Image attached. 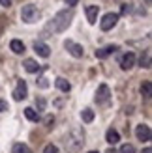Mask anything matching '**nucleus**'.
Returning <instances> with one entry per match:
<instances>
[{
    "instance_id": "1",
    "label": "nucleus",
    "mask_w": 152,
    "mask_h": 153,
    "mask_svg": "<svg viewBox=\"0 0 152 153\" xmlns=\"http://www.w3.org/2000/svg\"><path fill=\"white\" fill-rule=\"evenodd\" d=\"M71 19H73V13H71V11H68V10L58 11V13L55 15V19H53L49 25H47L45 32H53V34H56V32H64V30L70 26Z\"/></svg>"
},
{
    "instance_id": "2",
    "label": "nucleus",
    "mask_w": 152,
    "mask_h": 153,
    "mask_svg": "<svg viewBox=\"0 0 152 153\" xmlns=\"http://www.w3.org/2000/svg\"><path fill=\"white\" fill-rule=\"evenodd\" d=\"M83 144H85V133L81 129H73L70 133V136L66 138V149L71 151V153H77Z\"/></svg>"
},
{
    "instance_id": "3",
    "label": "nucleus",
    "mask_w": 152,
    "mask_h": 153,
    "mask_svg": "<svg viewBox=\"0 0 152 153\" xmlns=\"http://www.w3.org/2000/svg\"><path fill=\"white\" fill-rule=\"evenodd\" d=\"M21 19L25 22H28V25H32V22H36L40 19V11H38L36 6L26 4V6H23V10H21Z\"/></svg>"
},
{
    "instance_id": "4",
    "label": "nucleus",
    "mask_w": 152,
    "mask_h": 153,
    "mask_svg": "<svg viewBox=\"0 0 152 153\" xmlns=\"http://www.w3.org/2000/svg\"><path fill=\"white\" fill-rule=\"evenodd\" d=\"M117 22H118V13H105L102 17V21H100V28L103 32H107V30H111Z\"/></svg>"
},
{
    "instance_id": "5",
    "label": "nucleus",
    "mask_w": 152,
    "mask_h": 153,
    "mask_svg": "<svg viewBox=\"0 0 152 153\" xmlns=\"http://www.w3.org/2000/svg\"><path fill=\"white\" fill-rule=\"evenodd\" d=\"M26 95H28L26 82L25 80H17V88L13 90V99L15 101H23V99H26Z\"/></svg>"
},
{
    "instance_id": "6",
    "label": "nucleus",
    "mask_w": 152,
    "mask_h": 153,
    "mask_svg": "<svg viewBox=\"0 0 152 153\" xmlns=\"http://www.w3.org/2000/svg\"><path fill=\"white\" fill-rule=\"evenodd\" d=\"M64 47L70 51V54L73 56V58H81L83 54H85V49H83V45H79V43H73V41H66L64 43Z\"/></svg>"
},
{
    "instance_id": "7",
    "label": "nucleus",
    "mask_w": 152,
    "mask_h": 153,
    "mask_svg": "<svg viewBox=\"0 0 152 153\" xmlns=\"http://www.w3.org/2000/svg\"><path fill=\"white\" fill-rule=\"evenodd\" d=\"M109 95H111L109 86H107V84H100V86H98V91H96V101L98 103H107Z\"/></svg>"
},
{
    "instance_id": "8",
    "label": "nucleus",
    "mask_w": 152,
    "mask_h": 153,
    "mask_svg": "<svg viewBox=\"0 0 152 153\" xmlns=\"http://www.w3.org/2000/svg\"><path fill=\"white\" fill-rule=\"evenodd\" d=\"M133 65H135V54L133 52H126V54L120 58V67H122L124 71H128V69H132Z\"/></svg>"
},
{
    "instance_id": "9",
    "label": "nucleus",
    "mask_w": 152,
    "mask_h": 153,
    "mask_svg": "<svg viewBox=\"0 0 152 153\" xmlns=\"http://www.w3.org/2000/svg\"><path fill=\"white\" fill-rule=\"evenodd\" d=\"M135 134H137V138H139L141 142H148V140H150V127L141 123V125L135 127Z\"/></svg>"
},
{
    "instance_id": "10",
    "label": "nucleus",
    "mask_w": 152,
    "mask_h": 153,
    "mask_svg": "<svg viewBox=\"0 0 152 153\" xmlns=\"http://www.w3.org/2000/svg\"><path fill=\"white\" fill-rule=\"evenodd\" d=\"M117 51H118V45H107V47H102V49L96 51V58L103 60V58H107L109 54H113V52H117Z\"/></svg>"
},
{
    "instance_id": "11",
    "label": "nucleus",
    "mask_w": 152,
    "mask_h": 153,
    "mask_svg": "<svg viewBox=\"0 0 152 153\" xmlns=\"http://www.w3.org/2000/svg\"><path fill=\"white\" fill-rule=\"evenodd\" d=\"M87 19L90 25H96V21H98V11H100V6H87Z\"/></svg>"
},
{
    "instance_id": "12",
    "label": "nucleus",
    "mask_w": 152,
    "mask_h": 153,
    "mask_svg": "<svg viewBox=\"0 0 152 153\" xmlns=\"http://www.w3.org/2000/svg\"><path fill=\"white\" fill-rule=\"evenodd\" d=\"M34 51L38 52V56H41V58H47L51 54V49L45 43H34Z\"/></svg>"
},
{
    "instance_id": "13",
    "label": "nucleus",
    "mask_w": 152,
    "mask_h": 153,
    "mask_svg": "<svg viewBox=\"0 0 152 153\" xmlns=\"http://www.w3.org/2000/svg\"><path fill=\"white\" fill-rule=\"evenodd\" d=\"M10 49L15 52V54H23V52H25V43H23L21 39H13L10 43Z\"/></svg>"
},
{
    "instance_id": "14",
    "label": "nucleus",
    "mask_w": 152,
    "mask_h": 153,
    "mask_svg": "<svg viewBox=\"0 0 152 153\" xmlns=\"http://www.w3.org/2000/svg\"><path fill=\"white\" fill-rule=\"evenodd\" d=\"M23 65H25V69H26L28 73H38V69H40V65H38V62H36V60H32V58H26Z\"/></svg>"
},
{
    "instance_id": "15",
    "label": "nucleus",
    "mask_w": 152,
    "mask_h": 153,
    "mask_svg": "<svg viewBox=\"0 0 152 153\" xmlns=\"http://www.w3.org/2000/svg\"><path fill=\"white\" fill-rule=\"evenodd\" d=\"M105 140H107L109 144H118V140H120L118 131H115V129H109V131L105 133Z\"/></svg>"
},
{
    "instance_id": "16",
    "label": "nucleus",
    "mask_w": 152,
    "mask_h": 153,
    "mask_svg": "<svg viewBox=\"0 0 152 153\" xmlns=\"http://www.w3.org/2000/svg\"><path fill=\"white\" fill-rule=\"evenodd\" d=\"M56 88H58L60 91H70V90H71V84L68 82L66 79H56Z\"/></svg>"
},
{
    "instance_id": "17",
    "label": "nucleus",
    "mask_w": 152,
    "mask_h": 153,
    "mask_svg": "<svg viewBox=\"0 0 152 153\" xmlns=\"http://www.w3.org/2000/svg\"><path fill=\"white\" fill-rule=\"evenodd\" d=\"M141 94L145 95L147 99H150V95H152V84H150V80H145V82H143V86H141Z\"/></svg>"
},
{
    "instance_id": "18",
    "label": "nucleus",
    "mask_w": 152,
    "mask_h": 153,
    "mask_svg": "<svg viewBox=\"0 0 152 153\" xmlns=\"http://www.w3.org/2000/svg\"><path fill=\"white\" fill-rule=\"evenodd\" d=\"M25 116H26L30 121H38V120H40V114H38V110L30 108V106H28V108H25Z\"/></svg>"
},
{
    "instance_id": "19",
    "label": "nucleus",
    "mask_w": 152,
    "mask_h": 153,
    "mask_svg": "<svg viewBox=\"0 0 152 153\" xmlns=\"http://www.w3.org/2000/svg\"><path fill=\"white\" fill-rule=\"evenodd\" d=\"M81 118H83V121H87V123H90V121L94 120V110H90V108H85L81 112Z\"/></svg>"
},
{
    "instance_id": "20",
    "label": "nucleus",
    "mask_w": 152,
    "mask_h": 153,
    "mask_svg": "<svg viewBox=\"0 0 152 153\" xmlns=\"http://www.w3.org/2000/svg\"><path fill=\"white\" fill-rule=\"evenodd\" d=\"M13 153H32V149H30L26 144H15V146H13Z\"/></svg>"
},
{
    "instance_id": "21",
    "label": "nucleus",
    "mask_w": 152,
    "mask_h": 153,
    "mask_svg": "<svg viewBox=\"0 0 152 153\" xmlns=\"http://www.w3.org/2000/svg\"><path fill=\"white\" fill-rule=\"evenodd\" d=\"M141 67H145V69H150V52H148V51L145 52V58L141 56Z\"/></svg>"
},
{
    "instance_id": "22",
    "label": "nucleus",
    "mask_w": 152,
    "mask_h": 153,
    "mask_svg": "<svg viewBox=\"0 0 152 153\" xmlns=\"http://www.w3.org/2000/svg\"><path fill=\"white\" fill-rule=\"evenodd\" d=\"M120 153H135V148L132 144H124V146H120Z\"/></svg>"
},
{
    "instance_id": "23",
    "label": "nucleus",
    "mask_w": 152,
    "mask_h": 153,
    "mask_svg": "<svg viewBox=\"0 0 152 153\" xmlns=\"http://www.w3.org/2000/svg\"><path fill=\"white\" fill-rule=\"evenodd\" d=\"M43 153H58V148L53 146V144H47V146L43 148Z\"/></svg>"
},
{
    "instance_id": "24",
    "label": "nucleus",
    "mask_w": 152,
    "mask_h": 153,
    "mask_svg": "<svg viewBox=\"0 0 152 153\" xmlns=\"http://www.w3.org/2000/svg\"><path fill=\"white\" fill-rule=\"evenodd\" d=\"M130 11H132V6L130 4H122V6H120V13H122V15H128Z\"/></svg>"
},
{
    "instance_id": "25",
    "label": "nucleus",
    "mask_w": 152,
    "mask_h": 153,
    "mask_svg": "<svg viewBox=\"0 0 152 153\" xmlns=\"http://www.w3.org/2000/svg\"><path fill=\"white\" fill-rule=\"evenodd\" d=\"M36 106H38V110H45V99H36Z\"/></svg>"
},
{
    "instance_id": "26",
    "label": "nucleus",
    "mask_w": 152,
    "mask_h": 153,
    "mask_svg": "<svg viewBox=\"0 0 152 153\" xmlns=\"http://www.w3.org/2000/svg\"><path fill=\"white\" fill-rule=\"evenodd\" d=\"M53 121H55V118H53V116H47V118H45V125L51 127V125H53Z\"/></svg>"
},
{
    "instance_id": "27",
    "label": "nucleus",
    "mask_w": 152,
    "mask_h": 153,
    "mask_svg": "<svg viewBox=\"0 0 152 153\" xmlns=\"http://www.w3.org/2000/svg\"><path fill=\"white\" fill-rule=\"evenodd\" d=\"M4 110H8V103L0 99V112H4Z\"/></svg>"
},
{
    "instance_id": "28",
    "label": "nucleus",
    "mask_w": 152,
    "mask_h": 153,
    "mask_svg": "<svg viewBox=\"0 0 152 153\" xmlns=\"http://www.w3.org/2000/svg\"><path fill=\"white\" fill-rule=\"evenodd\" d=\"M77 2H79V0H66L68 6H77Z\"/></svg>"
},
{
    "instance_id": "29",
    "label": "nucleus",
    "mask_w": 152,
    "mask_h": 153,
    "mask_svg": "<svg viewBox=\"0 0 152 153\" xmlns=\"http://www.w3.org/2000/svg\"><path fill=\"white\" fill-rule=\"evenodd\" d=\"M10 4H11V0H0V6H6L8 7Z\"/></svg>"
},
{
    "instance_id": "30",
    "label": "nucleus",
    "mask_w": 152,
    "mask_h": 153,
    "mask_svg": "<svg viewBox=\"0 0 152 153\" xmlns=\"http://www.w3.org/2000/svg\"><path fill=\"white\" fill-rule=\"evenodd\" d=\"M143 153H152V149L150 148H145V149H143Z\"/></svg>"
},
{
    "instance_id": "31",
    "label": "nucleus",
    "mask_w": 152,
    "mask_h": 153,
    "mask_svg": "<svg viewBox=\"0 0 152 153\" xmlns=\"http://www.w3.org/2000/svg\"><path fill=\"white\" fill-rule=\"evenodd\" d=\"M107 153H117V151L115 149H107Z\"/></svg>"
},
{
    "instance_id": "32",
    "label": "nucleus",
    "mask_w": 152,
    "mask_h": 153,
    "mask_svg": "<svg viewBox=\"0 0 152 153\" xmlns=\"http://www.w3.org/2000/svg\"><path fill=\"white\" fill-rule=\"evenodd\" d=\"M88 153H98V151H88Z\"/></svg>"
},
{
    "instance_id": "33",
    "label": "nucleus",
    "mask_w": 152,
    "mask_h": 153,
    "mask_svg": "<svg viewBox=\"0 0 152 153\" xmlns=\"http://www.w3.org/2000/svg\"><path fill=\"white\" fill-rule=\"evenodd\" d=\"M147 2H150V0H147Z\"/></svg>"
}]
</instances>
